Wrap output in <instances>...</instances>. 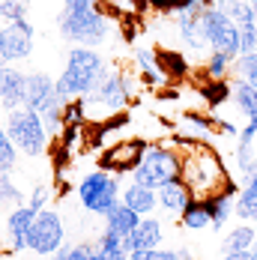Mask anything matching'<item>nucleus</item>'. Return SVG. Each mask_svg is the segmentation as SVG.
Masks as SVG:
<instances>
[{
    "label": "nucleus",
    "instance_id": "1",
    "mask_svg": "<svg viewBox=\"0 0 257 260\" xmlns=\"http://www.w3.org/2000/svg\"><path fill=\"white\" fill-rule=\"evenodd\" d=\"M180 156H182V177L185 188L191 191L195 201H212L231 188H239L231 180L224 161L218 153L204 144V141H180Z\"/></svg>",
    "mask_w": 257,
    "mask_h": 260
},
{
    "label": "nucleus",
    "instance_id": "2",
    "mask_svg": "<svg viewBox=\"0 0 257 260\" xmlns=\"http://www.w3.org/2000/svg\"><path fill=\"white\" fill-rule=\"evenodd\" d=\"M108 63L105 57L96 48H84V45H75L72 51L66 54V69L63 75L57 78V96L60 102H75V99H84L87 93H93L105 78H108Z\"/></svg>",
    "mask_w": 257,
    "mask_h": 260
},
{
    "label": "nucleus",
    "instance_id": "3",
    "mask_svg": "<svg viewBox=\"0 0 257 260\" xmlns=\"http://www.w3.org/2000/svg\"><path fill=\"white\" fill-rule=\"evenodd\" d=\"M182 177V156L180 150L165 147V144H147L144 158L132 171V182L144 188H158L165 182H174Z\"/></svg>",
    "mask_w": 257,
    "mask_h": 260
},
{
    "label": "nucleus",
    "instance_id": "4",
    "mask_svg": "<svg viewBox=\"0 0 257 260\" xmlns=\"http://www.w3.org/2000/svg\"><path fill=\"white\" fill-rule=\"evenodd\" d=\"M57 27H60V33L69 39V42H78V45H84V48H90V45H99L105 36H108V15L102 12V3H96V6H81V9H66L63 6V12H60V18H57Z\"/></svg>",
    "mask_w": 257,
    "mask_h": 260
},
{
    "label": "nucleus",
    "instance_id": "5",
    "mask_svg": "<svg viewBox=\"0 0 257 260\" xmlns=\"http://www.w3.org/2000/svg\"><path fill=\"white\" fill-rule=\"evenodd\" d=\"M78 204L87 209V212H93V215H108L114 207H120V201H123V185H120V177L117 174H111V171H93V174H87L84 180L78 182Z\"/></svg>",
    "mask_w": 257,
    "mask_h": 260
},
{
    "label": "nucleus",
    "instance_id": "6",
    "mask_svg": "<svg viewBox=\"0 0 257 260\" xmlns=\"http://www.w3.org/2000/svg\"><path fill=\"white\" fill-rule=\"evenodd\" d=\"M6 135L12 138V144L18 147V153L36 158L48 150V129L42 123V117L36 111H27V108H18V111H9L6 114V123H3Z\"/></svg>",
    "mask_w": 257,
    "mask_h": 260
},
{
    "label": "nucleus",
    "instance_id": "7",
    "mask_svg": "<svg viewBox=\"0 0 257 260\" xmlns=\"http://www.w3.org/2000/svg\"><path fill=\"white\" fill-rule=\"evenodd\" d=\"M201 30L209 45V51H218L224 57H231L233 63L242 57L239 48V24H233L224 12H218L215 6H206V12L201 15Z\"/></svg>",
    "mask_w": 257,
    "mask_h": 260
},
{
    "label": "nucleus",
    "instance_id": "8",
    "mask_svg": "<svg viewBox=\"0 0 257 260\" xmlns=\"http://www.w3.org/2000/svg\"><path fill=\"white\" fill-rule=\"evenodd\" d=\"M66 245V228L60 212L42 209L33 221V228L27 231V251L39 254V257H54L60 248Z\"/></svg>",
    "mask_w": 257,
    "mask_h": 260
},
{
    "label": "nucleus",
    "instance_id": "9",
    "mask_svg": "<svg viewBox=\"0 0 257 260\" xmlns=\"http://www.w3.org/2000/svg\"><path fill=\"white\" fill-rule=\"evenodd\" d=\"M33 54V24L30 21H6L0 27V60L3 63H18Z\"/></svg>",
    "mask_w": 257,
    "mask_h": 260
},
{
    "label": "nucleus",
    "instance_id": "10",
    "mask_svg": "<svg viewBox=\"0 0 257 260\" xmlns=\"http://www.w3.org/2000/svg\"><path fill=\"white\" fill-rule=\"evenodd\" d=\"M128 99H132V96H128L126 87H123V75L114 72V75H108L93 93H87L81 102H84L87 111H99V114H105V117H111V114H117Z\"/></svg>",
    "mask_w": 257,
    "mask_h": 260
},
{
    "label": "nucleus",
    "instance_id": "11",
    "mask_svg": "<svg viewBox=\"0 0 257 260\" xmlns=\"http://www.w3.org/2000/svg\"><path fill=\"white\" fill-rule=\"evenodd\" d=\"M60 96H57V81L48 72H30L27 75V96H24V108L27 111H36L39 117L48 114L51 108H57Z\"/></svg>",
    "mask_w": 257,
    "mask_h": 260
},
{
    "label": "nucleus",
    "instance_id": "12",
    "mask_svg": "<svg viewBox=\"0 0 257 260\" xmlns=\"http://www.w3.org/2000/svg\"><path fill=\"white\" fill-rule=\"evenodd\" d=\"M144 150H147L144 141H117L102 156V171H111L117 177L120 174H132L138 168V161L144 158Z\"/></svg>",
    "mask_w": 257,
    "mask_h": 260
},
{
    "label": "nucleus",
    "instance_id": "13",
    "mask_svg": "<svg viewBox=\"0 0 257 260\" xmlns=\"http://www.w3.org/2000/svg\"><path fill=\"white\" fill-rule=\"evenodd\" d=\"M24 96H27V75L21 69L9 66V63H0V105L6 108V114L24 108Z\"/></svg>",
    "mask_w": 257,
    "mask_h": 260
},
{
    "label": "nucleus",
    "instance_id": "14",
    "mask_svg": "<svg viewBox=\"0 0 257 260\" xmlns=\"http://www.w3.org/2000/svg\"><path fill=\"white\" fill-rule=\"evenodd\" d=\"M36 209L33 207H15L9 215H6V239H9V251H24L27 248V231L33 228V221H36Z\"/></svg>",
    "mask_w": 257,
    "mask_h": 260
},
{
    "label": "nucleus",
    "instance_id": "15",
    "mask_svg": "<svg viewBox=\"0 0 257 260\" xmlns=\"http://www.w3.org/2000/svg\"><path fill=\"white\" fill-rule=\"evenodd\" d=\"M165 239V228H162V221L153 218V215H147V218H141V224L126 236V251L128 254H135V251H150V248H158V242Z\"/></svg>",
    "mask_w": 257,
    "mask_h": 260
},
{
    "label": "nucleus",
    "instance_id": "16",
    "mask_svg": "<svg viewBox=\"0 0 257 260\" xmlns=\"http://www.w3.org/2000/svg\"><path fill=\"white\" fill-rule=\"evenodd\" d=\"M155 194H158V207L165 209V212H171V215H182L185 207L195 201V198H191V191L185 188V182H182V180H174V182L158 185V188H155Z\"/></svg>",
    "mask_w": 257,
    "mask_h": 260
},
{
    "label": "nucleus",
    "instance_id": "17",
    "mask_svg": "<svg viewBox=\"0 0 257 260\" xmlns=\"http://www.w3.org/2000/svg\"><path fill=\"white\" fill-rule=\"evenodd\" d=\"M177 15V33H180L182 45L188 51L201 54L206 48V39H204V30H201V18L198 15H185V12H174Z\"/></svg>",
    "mask_w": 257,
    "mask_h": 260
},
{
    "label": "nucleus",
    "instance_id": "18",
    "mask_svg": "<svg viewBox=\"0 0 257 260\" xmlns=\"http://www.w3.org/2000/svg\"><path fill=\"white\" fill-rule=\"evenodd\" d=\"M233 215L242 221V224H251L257 221V174L248 182H242L236 201H233Z\"/></svg>",
    "mask_w": 257,
    "mask_h": 260
},
{
    "label": "nucleus",
    "instance_id": "19",
    "mask_svg": "<svg viewBox=\"0 0 257 260\" xmlns=\"http://www.w3.org/2000/svg\"><path fill=\"white\" fill-rule=\"evenodd\" d=\"M123 204L132 207L138 215H150L155 207H158V194H155V188H144V185H135V182H128L126 188H123Z\"/></svg>",
    "mask_w": 257,
    "mask_h": 260
},
{
    "label": "nucleus",
    "instance_id": "20",
    "mask_svg": "<svg viewBox=\"0 0 257 260\" xmlns=\"http://www.w3.org/2000/svg\"><path fill=\"white\" fill-rule=\"evenodd\" d=\"M254 239H257V231L251 224H236L228 234H221V254H231V251H254Z\"/></svg>",
    "mask_w": 257,
    "mask_h": 260
},
{
    "label": "nucleus",
    "instance_id": "21",
    "mask_svg": "<svg viewBox=\"0 0 257 260\" xmlns=\"http://www.w3.org/2000/svg\"><path fill=\"white\" fill-rule=\"evenodd\" d=\"M141 218H144V215H138L132 207H126V204L120 201V207H114L105 215V228L114 231V234H120V236H128L138 224H141Z\"/></svg>",
    "mask_w": 257,
    "mask_h": 260
},
{
    "label": "nucleus",
    "instance_id": "22",
    "mask_svg": "<svg viewBox=\"0 0 257 260\" xmlns=\"http://www.w3.org/2000/svg\"><path fill=\"white\" fill-rule=\"evenodd\" d=\"M212 6H215L218 12H224L233 24H239V27L257 24V12L248 0H212Z\"/></svg>",
    "mask_w": 257,
    "mask_h": 260
},
{
    "label": "nucleus",
    "instance_id": "23",
    "mask_svg": "<svg viewBox=\"0 0 257 260\" xmlns=\"http://www.w3.org/2000/svg\"><path fill=\"white\" fill-rule=\"evenodd\" d=\"M231 99H233V105L251 120V117H257V87H251L248 81H242V78H236L233 75V81H231Z\"/></svg>",
    "mask_w": 257,
    "mask_h": 260
},
{
    "label": "nucleus",
    "instance_id": "24",
    "mask_svg": "<svg viewBox=\"0 0 257 260\" xmlns=\"http://www.w3.org/2000/svg\"><path fill=\"white\" fill-rule=\"evenodd\" d=\"M236 194H239V188H231V191H224V194H218V198H212V201H209L212 231H215V234H224L228 218L233 215V201H236Z\"/></svg>",
    "mask_w": 257,
    "mask_h": 260
},
{
    "label": "nucleus",
    "instance_id": "25",
    "mask_svg": "<svg viewBox=\"0 0 257 260\" xmlns=\"http://www.w3.org/2000/svg\"><path fill=\"white\" fill-rule=\"evenodd\" d=\"M185 231H206L212 228V212H209V201H191L185 212L180 215Z\"/></svg>",
    "mask_w": 257,
    "mask_h": 260
},
{
    "label": "nucleus",
    "instance_id": "26",
    "mask_svg": "<svg viewBox=\"0 0 257 260\" xmlns=\"http://www.w3.org/2000/svg\"><path fill=\"white\" fill-rule=\"evenodd\" d=\"M233 165H236V177L248 182L257 174V147L254 144H236L233 150Z\"/></svg>",
    "mask_w": 257,
    "mask_h": 260
},
{
    "label": "nucleus",
    "instance_id": "27",
    "mask_svg": "<svg viewBox=\"0 0 257 260\" xmlns=\"http://www.w3.org/2000/svg\"><path fill=\"white\" fill-rule=\"evenodd\" d=\"M135 60L141 66V75L147 84H162L165 81V69L158 66V54L153 48H135Z\"/></svg>",
    "mask_w": 257,
    "mask_h": 260
},
{
    "label": "nucleus",
    "instance_id": "28",
    "mask_svg": "<svg viewBox=\"0 0 257 260\" xmlns=\"http://www.w3.org/2000/svg\"><path fill=\"white\" fill-rule=\"evenodd\" d=\"M204 72H206V81H228V75L233 72V60L218 51H209V57L204 63Z\"/></svg>",
    "mask_w": 257,
    "mask_h": 260
},
{
    "label": "nucleus",
    "instance_id": "29",
    "mask_svg": "<svg viewBox=\"0 0 257 260\" xmlns=\"http://www.w3.org/2000/svg\"><path fill=\"white\" fill-rule=\"evenodd\" d=\"M102 6L117 18H135L150 6V0H102Z\"/></svg>",
    "mask_w": 257,
    "mask_h": 260
},
{
    "label": "nucleus",
    "instance_id": "30",
    "mask_svg": "<svg viewBox=\"0 0 257 260\" xmlns=\"http://www.w3.org/2000/svg\"><path fill=\"white\" fill-rule=\"evenodd\" d=\"M15 161H18V147L12 144V138L0 126V174H12Z\"/></svg>",
    "mask_w": 257,
    "mask_h": 260
},
{
    "label": "nucleus",
    "instance_id": "31",
    "mask_svg": "<svg viewBox=\"0 0 257 260\" xmlns=\"http://www.w3.org/2000/svg\"><path fill=\"white\" fill-rule=\"evenodd\" d=\"M233 75L242 81H248L251 87H257V51L254 54H242L236 63H233Z\"/></svg>",
    "mask_w": 257,
    "mask_h": 260
},
{
    "label": "nucleus",
    "instance_id": "32",
    "mask_svg": "<svg viewBox=\"0 0 257 260\" xmlns=\"http://www.w3.org/2000/svg\"><path fill=\"white\" fill-rule=\"evenodd\" d=\"M54 260H93V242H78V245H63Z\"/></svg>",
    "mask_w": 257,
    "mask_h": 260
},
{
    "label": "nucleus",
    "instance_id": "33",
    "mask_svg": "<svg viewBox=\"0 0 257 260\" xmlns=\"http://www.w3.org/2000/svg\"><path fill=\"white\" fill-rule=\"evenodd\" d=\"M158 54V66L165 69V75H185L188 63L182 60V54H174V51H155Z\"/></svg>",
    "mask_w": 257,
    "mask_h": 260
},
{
    "label": "nucleus",
    "instance_id": "34",
    "mask_svg": "<svg viewBox=\"0 0 257 260\" xmlns=\"http://www.w3.org/2000/svg\"><path fill=\"white\" fill-rule=\"evenodd\" d=\"M48 201H51V182H36L33 191H30L27 207H33L36 212H42V209H48Z\"/></svg>",
    "mask_w": 257,
    "mask_h": 260
},
{
    "label": "nucleus",
    "instance_id": "35",
    "mask_svg": "<svg viewBox=\"0 0 257 260\" xmlns=\"http://www.w3.org/2000/svg\"><path fill=\"white\" fill-rule=\"evenodd\" d=\"M30 0H0V15L6 21H24Z\"/></svg>",
    "mask_w": 257,
    "mask_h": 260
},
{
    "label": "nucleus",
    "instance_id": "36",
    "mask_svg": "<svg viewBox=\"0 0 257 260\" xmlns=\"http://www.w3.org/2000/svg\"><path fill=\"white\" fill-rule=\"evenodd\" d=\"M206 105H218L224 102V99H231V84L228 81H206Z\"/></svg>",
    "mask_w": 257,
    "mask_h": 260
},
{
    "label": "nucleus",
    "instance_id": "37",
    "mask_svg": "<svg viewBox=\"0 0 257 260\" xmlns=\"http://www.w3.org/2000/svg\"><path fill=\"white\" fill-rule=\"evenodd\" d=\"M0 204H15V207H24V204H21V191L15 188V182L9 180V174H0Z\"/></svg>",
    "mask_w": 257,
    "mask_h": 260
},
{
    "label": "nucleus",
    "instance_id": "38",
    "mask_svg": "<svg viewBox=\"0 0 257 260\" xmlns=\"http://www.w3.org/2000/svg\"><path fill=\"white\" fill-rule=\"evenodd\" d=\"M84 117H87V108H84L81 99L63 105V120H66V126H81V123H84Z\"/></svg>",
    "mask_w": 257,
    "mask_h": 260
},
{
    "label": "nucleus",
    "instance_id": "39",
    "mask_svg": "<svg viewBox=\"0 0 257 260\" xmlns=\"http://www.w3.org/2000/svg\"><path fill=\"white\" fill-rule=\"evenodd\" d=\"M239 48H242V54H254L257 51V24L239 27Z\"/></svg>",
    "mask_w": 257,
    "mask_h": 260
},
{
    "label": "nucleus",
    "instance_id": "40",
    "mask_svg": "<svg viewBox=\"0 0 257 260\" xmlns=\"http://www.w3.org/2000/svg\"><path fill=\"white\" fill-rule=\"evenodd\" d=\"M93 260H128L126 248H105L99 242H93Z\"/></svg>",
    "mask_w": 257,
    "mask_h": 260
},
{
    "label": "nucleus",
    "instance_id": "41",
    "mask_svg": "<svg viewBox=\"0 0 257 260\" xmlns=\"http://www.w3.org/2000/svg\"><path fill=\"white\" fill-rule=\"evenodd\" d=\"M128 260H177V251L171 248H150V251H135Z\"/></svg>",
    "mask_w": 257,
    "mask_h": 260
},
{
    "label": "nucleus",
    "instance_id": "42",
    "mask_svg": "<svg viewBox=\"0 0 257 260\" xmlns=\"http://www.w3.org/2000/svg\"><path fill=\"white\" fill-rule=\"evenodd\" d=\"M257 141V117H251L245 123V129H239V141L236 144H254Z\"/></svg>",
    "mask_w": 257,
    "mask_h": 260
},
{
    "label": "nucleus",
    "instance_id": "43",
    "mask_svg": "<svg viewBox=\"0 0 257 260\" xmlns=\"http://www.w3.org/2000/svg\"><path fill=\"white\" fill-rule=\"evenodd\" d=\"M218 260H254V251H231V254H221Z\"/></svg>",
    "mask_w": 257,
    "mask_h": 260
},
{
    "label": "nucleus",
    "instance_id": "44",
    "mask_svg": "<svg viewBox=\"0 0 257 260\" xmlns=\"http://www.w3.org/2000/svg\"><path fill=\"white\" fill-rule=\"evenodd\" d=\"M96 3H102V0H63V6H66V9H81V6H96Z\"/></svg>",
    "mask_w": 257,
    "mask_h": 260
},
{
    "label": "nucleus",
    "instance_id": "45",
    "mask_svg": "<svg viewBox=\"0 0 257 260\" xmlns=\"http://www.w3.org/2000/svg\"><path fill=\"white\" fill-rule=\"evenodd\" d=\"M177 260H195V257H191V251H185V248H177Z\"/></svg>",
    "mask_w": 257,
    "mask_h": 260
},
{
    "label": "nucleus",
    "instance_id": "46",
    "mask_svg": "<svg viewBox=\"0 0 257 260\" xmlns=\"http://www.w3.org/2000/svg\"><path fill=\"white\" fill-rule=\"evenodd\" d=\"M248 3H251V6H254V12H257V0H248Z\"/></svg>",
    "mask_w": 257,
    "mask_h": 260
},
{
    "label": "nucleus",
    "instance_id": "47",
    "mask_svg": "<svg viewBox=\"0 0 257 260\" xmlns=\"http://www.w3.org/2000/svg\"><path fill=\"white\" fill-rule=\"evenodd\" d=\"M254 251H257V239H254Z\"/></svg>",
    "mask_w": 257,
    "mask_h": 260
},
{
    "label": "nucleus",
    "instance_id": "48",
    "mask_svg": "<svg viewBox=\"0 0 257 260\" xmlns=\"http://www.w3.org/2000/svg\"><path fill=\"white\" fill-rule=\"evenodd\" d=\"M254 260H257V251H254Z\"/></svg>",
    "mask_w": 257,
    "mask_h": 260
},
{
    "label": "nucleus",
    "instance_id": "49",
    "mask_svg": "<svg viewBox=\"0 0 257 260\" xmlns=\"http://www.w3.org/2000/svg\"><path fill=\"white\" fill-rule=\"evenodd\" d=\"M254 147H257V141H254Z\"/></svg>",
    "mask_w": 257,
    "mask_h": 260
},
{
    "label": "nucleus",
    "instance_id": "50",
    "mask_svg": "<svg viewBox=\"0 0 257 260\" xmlns=\"http://www.w3.org/2000/svg\"><path fill=\"white\" fill-rule=\"evenodd\" d=\"M0 260H3V257H0Z\"/></svg>",
    "mask_w": 257,
    "mask_h": 260
}]
</instances>
